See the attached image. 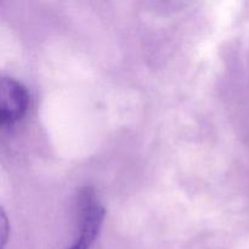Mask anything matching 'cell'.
<instances>
[{
    "mask_svg": "<svg viewBox=\"0 0 249 249\" xmlns=\"http://www.w3.org/2000/svg\"><path fill=\"white\" fill-rule=\"evenodd\" d=\"M28 92L26 88L11 78H2L0 89V122L11 125L26 114L28 108Z\"/></svg>",
    "mask_w": 249,
    "mask_h": 249,
    "instance_id": "7a4b0ae2",
    "label": "cell"
},
{
    "mask_svg": "<svg viewBox=\"0 0 249 249\" xmlns=\"http://www.w3.org/2000/svg\"><path fill=\"white\" fill-rule=\"evenodd\" d=\"M7 221L6 218H5L4 213L1 214V248H5V245H6V240H7Z\"/></svg>",
    "mask_w": 249,
    "mask_h": 249,
    "instance_id": "3957f363",
    "label": "cell"
},
{
    "mask_svg": "<svg viewBox=\"0 0 249 249\" xmlns=\"http://www.w3.org/2000/svg\"><path fill=\"white\" fill-rule=\"evenodd\" d=\"M79 215V237L70 249H90L99 235L105 215L104 208L90 189H85L80 194Z\"/></svg>",
    "mask_w": 249,
    "mask_h": 249,
    "instance_id": "6da1fadb",
    "label": "cell"
}]
</instances>
